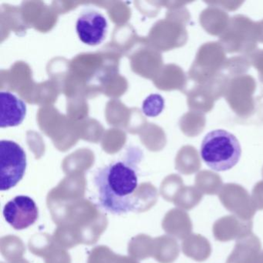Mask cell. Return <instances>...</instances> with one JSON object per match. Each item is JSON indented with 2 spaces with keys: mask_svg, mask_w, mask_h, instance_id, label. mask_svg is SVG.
Instances as JSON below:
<instances>
[{
  "mask_svg": "<svg viewBox=\"0 0 263 263\" xmlns=\"http://www.w3.org/2000/svg\"><path fill=\"white\" fill-rule=\"evenodd\" d=\"M163 229L172 236L185 239L192 235L193 224L187 212L181 209H174L167 212L163 220Z\"/></svg>",
  "mask_w": 263,
  "mask_h": 263,
  "instance_id": "cell-10",
  "label": "cell"
},
{
  "mask_svg": "<svg viewBox=\"0 0 263 263\" xmlns=\"http://www.w3.org/2000/svg\"><path fill=\"white\" fill-rule=\"evenodd\" d=\"M1 121L0 127H16L22 124L27 115V105L16 95L8 91L0 93Z\"/></svg>",
  "mask_w": 263,
  "mask_h": 263,
  "instance_id": "cell-8",
  "label": "cell"
},
{
  "mask_svg": "<svg viewBox=\"0 0 263 263\" xmlns=\"http://www.w3.org/2000/svg\"><path fill=\"white\" fill-rule=\"evenodd\" d=\"M261 241L253 233L237 240L227 263H255L261 252Z\"/></svg>",
  "mask_w": 263,
  "mask_h": 263,
  "instance_id": "cell-9",
  "label": "cell"
},
{
  "mask_svg": "<svg viewBox=\"0 0 263 263\" xmlns=\"http://www.w3.org/2000/svg\"><path fill=\"white\" fill-rule=\"evenodd\" d=\"M203 194L193 186L182 187L174 198V204L184 210H192L199 204Z\"/></svg>",
  "mask_w": 263,
  "mask_h": 263,
  "instance_id": "cell-13",
  "label": "cell"
},
{
  "mask_svg": "<svg viewBox=\"0 0 263 263\" xmlns=\"http://www.w3.org/2000/svg\"><path fill=\"white\" fill-rule=\"evenodd\" d=\"M4 216L13 229L23 230L36 222L39 216V210L31 198L19 195L4 206Z\"/></svg>",
  "mask_w": 263,
  "mask_h": 263,
  "instance_id": "cell-5",
  "label": "cell"
},
{
  "mask_svg": "<svg viewBox=\"0 0 263 263\" xmlns=\"http://www.w3.org/2000/svg\"><path fill=\"white\" fill-rule=\"evenodd\" d=\"M195 185L203 195H215L219 194L222 189V181L216 174L203 172L196 177Z\"/></svg>",
  "mask_w": 263,
  "mask_h": 263,
  "instance_id": "cell-14",
  "label": "cell"
},
{
  "mask_svg": "<svg viewBox=\"0 0 263 263\" xmlns=\"http://www.w3.org/2000/svg\"><path fill=\"white\" fill-rule=\"evenodd\" d=\"M142 152L138 147H130L123 159L114 161L98 169L95 182L100 204L103 209L115 215L138 211V164Z\"/></svg>",
  "mask_w": 263,
  "mask_h": 263,
  "instance_id": "cell-1",
  "label": "cell"
},
{
  "mask_svg": "<svg viewBox=\"0 0 263 263\" xmlns=\"http://www.w3.org/2000/svg\"><path fill=\"white\" fill-rule=\"evenodd\" d=\"M255 263H263V251L260 252L259 255H258Z\"/></svg>",
  "mask_w": 263,
  "mask_h": 263,
  "instance_id": "cell-18",
  "label": "cell"
},
{
  "mask_svg": "<svg viewBox=\"0 0 263 263\" xmlns=\"http://www.w3.org/2000/svg\"><path fill=\"white\" fill-rule=\"evenodd\" d=\"M252 221L241 219L235 215H226L214 223L212 232L217 241H229L252 233Z\"/></svg>",
  "mask_w": 263,
  "mask_h": 263,
  "instance_id": "cell-7",
  "label": "cell"
},
{
  "mask_svg": "<svg viewBox=\"0 0 263 263\" xmlns=\"http://www.w3.org/2000/svg\"><path fill=\"white\" fill-rule=\"evenodd\" d=\"M200 154L203 161L212 170L224 172L238 164L241 148L235 135L218 129L205 135L201 142Z\"/></svg>",
  "mask_w": 263,
  "mask_h": 263,
  "instance_id": "cell-2",
  "label": "cell"
},
{
  "mask_svg": "<svg viewBox=\"0 0 263 263\" xmlns=\"http://www.w3.org/2000/svg\"><path fill=\"white\" fill-rule=\"evenodd\" d=\"M182 252L189 258L202 262L210 257L212 246L205 237L200 234H192L183 241Z\"/></svg>",
  "mask_w": 263,
  "mask_h": 263,
  "instance_id": "cell-11",
  "label": "cell"
},
{
  "mask_svg": "<svg viewBox=\"0 0 263 263\" xmlns=\"http://www.w3.org/2000/svg\"><path fill=\"white\" fill-rule=\"evenodd\" d=\"M158 244L156 259L161 263H172L178 258L180 248L176 240L168 236L159 237L156 240Z\"/></svg>",
  "mask_w": 263,
  "mask_h": 263,
  "instance_id": "cell-12",
  "label": "cell"
},
{
  "mask_svg": "<svg viewBox=\"0 0 263 263\" xmlns=\"http://www.w3.org/2000/svg\"><path fill=\"white\" fill-rule=\"evenodd\" d=\"M27 155L21 145L10 140L0 142V189L10 190L24 178Z\"/></svg>",
  "mask_w": 263,
  "mask_h": 263,
  "instance_id": "cell-3",
  "label": "cell"
},
{
  "mask_svg": "<svg viewBox=\"0 0 263 263\" xmlns=\"http://www.w3.org/2000/svg\"><path fill=\"white\" fill-rule=\"evenodd\" d=\"M221 204L231 213L241 219L252 221L256 209L252 202V196L242 186L237 184H226L218 194Z\"/></svg>",
  "mask_w": 263,
  "mask_h": 263,
  "instance_id": "cell-4",
  "label": "cell"
},
{
  "mask_svg": "<svg viewBox=\"0 0 263 263\" xmlns=\"http://www.w3.org/2000/svg\"><path fill=\"white\" fill-rule=\"evenodd\" d=\"M164 107V98L159 95H152L143 103L142 110L147 116L156 117L162 112Z\"/></svg>",
  "mask_w": 263,
  "mask_h": 263,
  "instance_id": "cell-15",
  "label": "cell"
},
{
  "mask_svg": "<svg viewBox=\"0 0 263 263\" xmlns=\"http://www.w3.org/2000/svg\"><path fill=\"white\" fill-rule=\"evenodd\" d=\"M183 186V181L178 177H174L167 180L161 187V195L167 201L173 202L174 198Z\"/></svg>",
  "mask_w": 263,
  "mask_h": 263,
  "instance_id": "cell-16",
  "label": "cell"
},
{
  "mask_svg": "<svg viewBox=\"0 0 263 263\" xmlns=\"http://www.w3.org/2000/svg\"><path fill=\"white\" fill-rule=\"evenodd\" d=\"M252 199L256 210H263V181L257 183L253 187Z\"/></svg>",
  "mask_w": 263,
  "mask_h": 263,
  "instance_id": "cell-17",
  "label": "cell"
},
{
  "mask_svg": "<svg viewBox=\"0 0 263 263\" xmlns=\"http://www.w3.org/2000/svg\"><path fill=\"white\" fill-rule=\"evenodd\" d=\"M107 19L102 13L95 10L84 12L77 21L76 30L80 40L89 46H98L107 34Z\"/></svg>",
  "mask_w": 263,
  "mask_h": 263,
  "instance_id": "cell-6",
  "label": "cell"
}]
</instances>
